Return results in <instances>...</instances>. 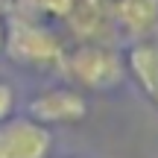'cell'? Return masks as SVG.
<instances>
[{"mask_svg": "<svg viewBox=\"0 0 158 158\" xmlns=\"http://www.w3.org/2000/svg\"><path fill=\"white\" fill-rule=\"evenodd\" d=\"M35 9V15L44 21V18H53V21H64V18L70 15V9H73L76 0H29Z\"/></svg>", "mask_w": 158, "mask_h": 158, "instance_id": "obj_8", "label": "cell"}, {"mask_svg": "<svg viewBox=\"0 0 158 158\" xmlns=\"http://www.w3.org/2000/svg\"><path fill=\"white\" fill-rule=\"evenodd\" d=\"M6 21H9V12H6V3L0 0V53H3V41H6Z\"/></svg>", "mask_w": 158, "mask_h": 158, "instance_id": "obj_10", "label": "cell"}, {"mask_svg": "<svg viewBox=\"0 0 158 158\" xmlns=\"http://www.w3.org/2000/svg\"><path fill=\"white\" fill-rule=\"evenodd\" d=\"M12 111H15V88L6 79H0V123L12 117Z\"/></svg>", "mask_w": 158, "mask_h": 158, "instance_id": "obj_9", "label": "cell"}, {"mask_svg": "<svg viewBox=\"0 0 158 158\" xmlns=\"http://www.w3.org/2000/svg\"><path fill=\"white\" fill-rule=\"evenodd\" d=\"M3 50L15 64L35 68V70H50V68H62V59L68 53V47H64V38L56 29H50L44 21L9 15Z\"/></svg>", "mask_w": 158, "mask_h": 158, "instance_id": "obj_1", "label": "cell"}, {"mask_svg": "<svg viewBox=\"0 0 158 158\" xmlns=\"http://www.w3.org/2000/svg\"><path fill=\"white\" fill-rule=\"evenodd\" d=\"M50 126L32 117H6L0 123V158H50Z\"/></svg>", "mask_w": 158, "mask_h": 158, "instance_id": "obj_4", "label": "cell"}, {"mask_svg": "<svg viewBox=\"0 0 158 158\" xmlns=\"http://www.w3.org/2000/svg\"><path fill=\"white\" fill-rule=\"evenodd\" d=\"M62 68L79 88L88 91H114L126 79L123 56L111 44H76L64 53Z\"/></svg>", "mask_w": 158, "mask_h": 158, "instance_id": "obj_2", "label": "cell"}, {"mask_svg": "<svg viewBox=\"0 0 158 158\" xmlns=\"http://www.w3.org/2000/svg\"><path fill=\"white\" fill-rule=\"evenodd\" d=\"M111 18L117 32L132 41L147 38L158 27V0H111Z\"/></svg>", "mask_w": 158, "mask_h": 158, "instance_id": "obj_6", "label": "cell"}, {"mask_svg": "<svg viewBox=\"0 0 158 158\" xmlns=\"http://www.w3.org/2000/svg\"><path fill=\"white\" fill-rule=\"evenodd\" d=\"M64 23L79 44H111V38L117 35L111 0H76Z\"/></svg>", "mask_w": 158, "mask_h": 158, "instance_id": "obj_5", "label": "cell"}, {"mask_svg": "<svg viewBox=\"0 0 158 158\" xmlns=\"http://www.w3.org/2000/svg\"><path fill=\"white\" fill-rule=\"evenodd\" d=\"M123 64H126V73L155 100L158 97V38L147 35V38L132 41Z\"/></svg>", "mask_w": 158, "mask_h": 158, "instance_id": "obj_7", "label": "cell"}, {"mask_svg": "<svg viewBox=\"0 0 158 158\" xmlns=\"http://www.w3.org/2000/svg\"><path fill=\"white\" fill-rule=\"evenodd\" d=\"M155 106H158V97H155Z\"/></svg>", "mask_w": 158, "mask_h": 158, "instance_id": "obj_11", "label": "cell"}, {"mask_svg": "<svg viewBox=\"0 0 158 158\" xmlns=\"http://www.w3.org/2000/svg\"><path fill=\"white\" fill-rule=\"evenodd\" d=\"M27 117L38 120L41 126H68V123H82L88 117V100L82 91L56 85L44 88L29 100V114Z\"/></svg>", "mask_w": 158, "mask_h": 158, "instance_id": "obj_3", "label": "cell"}]
</instances>
